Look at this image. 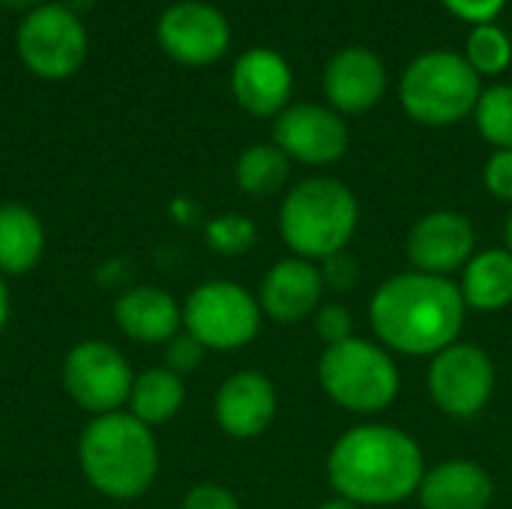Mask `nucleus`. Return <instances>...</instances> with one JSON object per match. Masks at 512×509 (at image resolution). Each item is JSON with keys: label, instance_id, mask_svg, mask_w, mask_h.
Instances as JSON below:
<instances>
[{"label": "nucleus", "instance_id": "30", "mask_svg": "<svg viewBox=\"0 0 512 509\" xmlns=\"http://www.w3.org/2000/svg\"><path fill=\"white\" fill-rule=\"evenodd\" d=\"M483 180H486V189L498 201H510L512 204V150H495L492 153V159L486 162Z\"/></svg>", "mask_w": 512, "mask_h": 509}, {"label": "nucleus", "instance_id": "4", "mask_svg": "<svg viewBox=\"0 0 512 509\" xmlns=\"http://www.w3.org/2000/svg\"><path fill=\"white\" fill-rule=\"evenodd\" d=\"M360 222L354 192L333 177H309L297 183L279 210V231L288 249L306 261H324L348 249Z\"/></svg>", "mask_w": 512, "mask_h": 509}, {"label": "nucleus", "instance_id": "23", "mask_svg": "<svg viewBox=\"0 0 512 509\" xmlns=\"http://www.w3.org/2000/svg\"><path fill=\"white\" fill-rule=\"evenodd\" d=\"M291 159L276 144H255L237 159V186L252 198H267L288 183Z\"/></svg>", "mask_w": 512, "mask_h": 509}, {"label": "nucleus", "instance_id": "26", "mask_svg": "<svg viewBox=\"0 0 512 509\" xmlns=\"http://www.w3.org/2000/svg\"><path fill=\"white\" fill-rule=\"evenodd\" d=\"M255 222L240 216V213H225L216 216L207 225V246L219 255H243L255 246Z\"/></svg>", "mask_w": 512, "mask_h": 509}, {"label": "nucleus", "instance_id": "19", "mask_svg": "<svg viewBox=\"0 0 512 509\" xmlns=\"http://www.w3.org/2000/svg\"><path fill=\"white\" fill-rule=\"evenodd\" d=\"M114 321L129 339L144 342V345H159V342H171L177 336V330L183 324V309L162 288L141 285V288L126 291L117 300Z\"/></svg>", "mask_w": 512, "mask_h": 509}, {"label": "nucleus", "instance_id": "12", "mask_svg": "<svg viewBox=\"0 0 512 509\" xmlns=\"http://www.w3.org/2000/svg\"><path fill=\"white\" fill-rule=\"evenodd\" d=\"M273 144L303 165H333L348 150V126L342 114L327 105L297 102L276 117Z\"/></svg>", "mask_w": 512, "mask_h": 509}, {"label": "nucleus", "instance_id": "33", "mask_svg": "<svg viewBox=\"0 0 512 509\" xmlns=\"http://www.w3.org/2000/svg\"><path fill=\"white\" fill-rule=\"evenodd\" d=\"M0 6H6V9H36V6H42V0H0Z\"/></svg>", "mask_w": 512, "mask_h": 509}, {"label": "nucleus", "instance_id": "36", "mask_svg": "<svg viewBox=\"0 0 512 509\" xmlns=\"http://www.w3.org/2000/svg\"><path fill=\"white\" fill-rule=\"evenodd\" d=\"M504 243H507V252L512 255V210L510 216H507V222H504Z\"/></svg>", "mask_w": 512, "mask_h": 509}, {"label": "nucleus", "instance_id": "27", "mask_svg": "<svg viewBox=\"0 0 512 509\" xmlns=\"http://www.w3.org/2000/svg\"><path fill=\"white\" fill-rule=\"evenodd\" d=\"M321 279H324V288H330L336 294H345V291H351L360 282V264H357V258L348 249H342V252L324 258Z\"/></svg>", "mask_w": 512, "mask_h": 509}, {"label": "nucleus", "instance_id": "5", "mask_svg": "<svg viewBox=\"0 0 512 509\" xmlns=\"http://www.w3.org/2000/svg\"><path fill=\"white\" fill-rule=\"evenodd\" d=\"M480 75L456 51H429L411 60L399 81V99L408 117L423 126H453L474 114L480 99Z\"/></svg>", "mask_w": 512, "mask_h": 509}, {"label": "nucleus", "instance_id": "31", "mask_svg": "<svg viewBox=\"0 0 512 509\" xmlns=\"http://www.w3.org/2000/svg\"><path fill=\"white\" fill-rule=\"evenodd\" d=\"M456 18L477 24H495V18L501 15V9L507 6V0H441Z\"/></svg>", "mask_w": 512, "mask_h": 509}, {"label": "nucleus", "instance_id": "11", "mask_svg": "<svg viewBox=\"0 0 512 509\" xmlns=\"http://www.w3.org/2000/svg\"><path fill=\"white\" fill-rule=\"evenodd\" d=\"M156 39L171 60L183 66H210L228 51L231 27L216 6L183 0L162 12Z\"/></svg>", "mask_w": 512, "mask_h": 509}, {"label": "nucleus", "instance_id": "7", "mask_svg": "<svg viewBox=\"0 0 512 509\" xmlns=\"http://www.w3.org/2000/svg\"><path fill=\"white\" fill-rule=\"evenodd\" d=\"M15 48L33 75L60 81L81 69L87 57V30L72 6L42 3L18 24Z\"/></svg>", "mask_w": 512, "mask_h": 509}, {"label": "nucleus", "instance_id": "34", "mask_svg": "<svg viewBox=\"0 0 512 509\" xmlns=\"http://www.w3.org/2000/svg\"><path fill=\"white\" fill-rule=\"evenodd\" d=\"M9 318V294H6V285H3V276H0V330Z\"/></svg>", "mask_w": 512, "mask_h": 509}, {"label": "nucleus", "instance_id": "8", "mask_svg": "<svg viewBox=\"0 0 512 509\" xmlns=\"http://www.w3.org/2000/svg\"><path fill=\"white\" fill-rule=\"evenodd\" d=\"M186 333L204 348L234 351L249 345L261 327V303L237 282H204L183 306Z\"/></svg>", "mask_w": 512, "mask_h": 509}, {"label": "nucleus", "instance_id": "14", "mask_svg": "<svg viewBox=\"0 0 512 509\" xmlns=\"http://www.w3.org/2000/svg\"><path fill=\"white\" fill-rule=\"evenodd\" d=\"M231 90L243 111L252 117H279L294 90L288 60L273 48H249L231 69Z\"/></svg>", "mask_w": 512, "mask_h": 509}, {"label": "nucleus", "instance_id": "20", "mask_svg": "<svg viewBox=\"0 0 512 509\" xmlns=\"http://www.w3.org/2000/svg\"><path fill=\"white\" fill-rule=\"evenodd\" d=\"M465 306L498 312L512 303V255L507 249H486L465 264L459 285Z\"/></svg>", "mask_w": 512, "mask_h": 509}, {"label": "nucleus", "instance_id": "35", "mask_svg": "<svg viewBox=\"0 0 512 509\" xmlns=\"http://www.w3.org/2000/svg\"><path fill=\"white\" fill-rule=\"evenodd\" d=\"M315 509H357V504H351L345 498H333V501H327V504H321V507Z\"/></svg>", "mask_w": 512, "mask_h": 509}, {"label": "nucleus", "instance_id": "1", "mask_svg": "<svg viewBox=\"0 0 512 509\" xmlns=\"http://www.w3.org/2000/svg\"><path fill=\"white\" fill-rule=\"evenodd\" d=\"M327 477L339 498L357 507H390L420 492L426 462L420 444L384 423L348 429L330 450Z\"/></svg>", "mask_w": 512, "mask_h": 509}, {"label": "nucleus", "instance_id": "29", "mask_svg": "<svg viewBox=\"0 0 512 509\" xmlns=\"http://www.w3.org/2000/svg\"><path fill=\"white\" fill-rule=\"evenodd\" d=\"M204 351H207V348H204L195 336H189V333H177V336L168 342V351H165L168 366H165V369H171L174 375L195 372V369H198V363L204 360Z\"/></svg>", "mask_w": 512, "mask_h": 509}, {"label": "nucleus", "instance_id": "2", "mask_svg": "<svg viewBox=\"0 0 512 509\" xmlns=\"http://www.w3.org/2000/svg\"><path fill=\"white\" fill-rule=\"evenodd\" d=\"M465 309L468 306L456 282L408 270L375 291L369 318L375 336L387 348L408 357H435L459 342Z\"/></svg>", "mask_w": 512, "mask_h": 509}, {"label": "nucleus", "instance_id": "28", "mask_svg": "<svg viewBox=\"0 0 512 509\" xmlns=\"http://www.w3.org/2000/svg\"><path fill=\"white\" fill-rule=\"evenodd\" d=\"M312 318H315V330L324 339V345H339V342L354 336V318L345 306L327 303Z\"/></svg>", "mask_w": 512, "mask_h": 509}, {"label": "nucleus", "instance_id": "9", "mask_svg": "<svg viewBox=\"0 0 512 509\" xmlns=\"http://www.w3.org/2000/svg\"><path fill=\"white\" fill-rule=\"evenodd\" d=\"M426 384L432 402L447 417L468 420L477 417L495 393V363L483 348L453 342L432 357Z\"/></svg>", "mask_w": 512, "mask_h": 509}, {"label": "nucleus", "instance_id": "3", "mask_svg": "<svg viewBox=\"0 0 512 509\" xmlns=\"http://www.w3.org/2000/svg\"><path fill=\"white\" fill-rule=\"evenodd\" d=\"M78 459L87 483L117 501L144 495L159 471V447L150 426L123 411L102 414L87 423Z\"/></svg>", "mask_w": 512, "mask_h": 509}, {"label": "nucleus", "instance_id": "15", "mask_svg": "<svg viewBox=\"0 0 512 509\" xmlns=\"http://www.w3.org/2000/svg\"><path fill=\"white\" fill-rule=\"evenodd\" d=\"M387 90V69L369 48H342L324 69V93L333 111L363 114L378 105Z\"/></svg>", "mask_w": 512, "mask_h": 509}, {"label": "nucleus", "instance_id": "6", "mask_svg": "<svg viewBox=\"0 0 512 509\" xmlns=\"http://www.w3.org/2000/svg\"><path fill=\"white\" fill-rule=\"evenodd\" d=\"M324 393L354 414H378L399 396V369L393 357L366 339L327 345L318 363Z\"/></svg>", "mask_w": 512, "mask_h": 509}, {"label": "nucleus", "instance_id": "18", "mask_svg": "<svg viewBox=\"0 0 512 509\" xmlns=\"http://www.w3.org/2000/svg\"><path fill=\"white\" fill-rule=\"evenodd\" d=\"M417 495L423 509H489L495 483L483 465L471 459H450L426 471Z\"/></svg>", "mask_w": 512, "mask_h": 509}, {"label": "nucleus", "instance_id": "25", "mask_svg": "<svg viewBox=\"0 0 512 509\" xmlns=\"http://www.w3.org/2000/svg\"><path fill=\"white\" fill-rule=\"evenodd\" d=\"M465 60L477 75H501L512 60V39L498 24H477L468 36Z\"/></svg>", "mask_w": 512, "mask_h": 509}, {"label": "nucleus", "instance_id": "17", "mask_svg": "<svg viewBox=\"0 0 512 509\" xmlns=\"http://www.w3.org/2000/svg\"><path fill=\"white\" fill-rule=\"evenodd\" d=\"M276 417L273 381L261 372H237L216 393V423L231 438H258Z\"/></svg>", "mask_w": 512, "mask_h": 509}, {"label": "nucleus", "instance_id": "22", "mask_svg": "<svg viewBox=\"0 0 512 509\" xmlns=\"http://www.w3.org/2000/svg\"><path fill=\"white\" fill-rule=\"evenodd\" d=\"M183 402H186L183 378L174 375L171 369H150L138 375L129 393L132 417H138L144 426H159L174 420Z\"/></svg>", "mask_w": 512, "mask_h": 509}, {"label": "nucleus", "instance_id": "16", "mask_svg": "<svg viewBox=\"0 0 512 509\" xmlns=\"http://www.w3.org/2000/svg\"><path fill=\"white\" fill-rule=\"evenodd\" d=\"M324 279L321 267L306 258H285L273 264L261 282V312L279 324H297L321 309Z\"/></svg>", "mask_w": 512, "mask_h": 509}, {"label": "nucleus", "instance_id": "32", "mask_svg": "<svg viewBox=\"0 0 512 509\" xmlns=\"http://www.w3.org/2000/svg\"><path fill=\"white\" fill-rule=\"evenodd\" d=\"M183 509H240V501L216 483H201L186 495Z\"/></svg>", "mask_w": 512, "mask_h": 509}, {"label": "nucleus", "instance_id": "13", "mask_svg": "<svg viewBox=\"0 0 512 509\" xmlns=\"http://www.w3.org/2000/svg\"><path fill=\"white\" fill-rule=\"evenodd\" d=\"M477 231L468 216L456 210H435L426 213L408 234V261L420 273L432 276H450L456 270H465V264L474 258Z\"/></svg>", "mask_w": 512, "mask_h": 509}, {"label": "nucleus", "instance_id": "10", "mask_svg": "<svg viewBox=\"0 0 512 509\" xmlns=\"http://www.w3.org/2000/svg\"><path fill=\"white\" fill-rule=\"evenodd\" d=\"M132 369L108 342H81L63 360V387L84 411L114 414L132 393Z\"/></svg>", "mask_w": 512, "mask_h": 509}, {"label": "nucleus", "instance_id": "21", "mask_svg": "<svg viewBox=\"0 0 512 509\" xmlns=\"http://www.w3.org/2000/svg\"><path fill=\"white\" fill-rule=\"evenodd\" d=\"M45 249V228L24 204L0 207V273H30Z\"/></svg>", "mask_w": 512, "mask_h": 509}, {"label": "nucleus", "instance_id": "24", "mask_svg": "<svg viewBox=\"0 0 512 509\" xmlns=\"http://www.w3.org/2000/svg\"><path fill=\"white\" fill-rule=\"evenodd\" d=\"M474 120L480 135L498 150H512V84H498L480 93Z\"/></svg>", "mask_w": 512, "mask_h": 509}]
</instances>
